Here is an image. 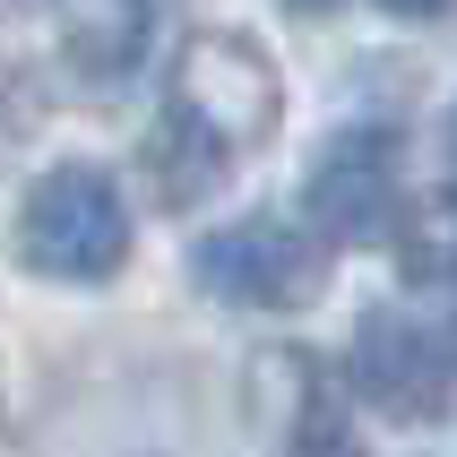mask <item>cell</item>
<instances>
[{"label": "cell", "instance_id": "1", "mask_svg": "<svg viewBox=\"0 0 457 457\" xmlns=\"http://www.w3.org/2000/svg\"><path fill=\"white\" fill-rule=\"evenodd\" d=\"M18 233H26V259L44 277H70V285H104L121 277L129 259V207H121V181L104 164H52L18 207Z\"/></svg>", "mask_w": 457, "mask_h": 457}, {"label": "cell", "instance_id": "2", "mask_svg": "<svg viewBox=\"0 0 457 457\" xmlns=\"http://www.w3.org/2000/svg\"><path fill=\"white\" fill-rule=\"evenodd\" d=\"M190 277L233 311H294L328 285V233L285 225V216H242V225L207 233L190 251Z\"/></svg>", "mask_w": 457, "mask_h": 457}, {"label": "cell", "instance_id": "3", "mask_svg": "<svg viewBox=\"0 0 457 457\" xmlns=\"http://www.w3.org/2000/svg\"><path fill=\"white\" fill-rule=\"evenodd\" d=\"M173 104L190 112V121H207L233 155L259 147V138L277 129V112H285L268 52L242 44V35H190L181 61H173Z\"/></svg>", "mask_w": 457, "mask_h": 457}, {"label": "cell", "instance_id": "4", "mask_svg": "<svg viewBox=\"0 0 457 457\" xmlns=\"http://www.w3.org/2000/svg\"><path fill=\"white\" fill-rule=\"evenodd\" d=\"M303 207H311V225L328 233L337 251L388 233L397 225V138H388V129H345V138H328L320 164H311V181H303Z\"/></svg>", "mask_w": 457, "mask_h": 457}, {"label": "cell", "instance_id": "5", "mask_svg": "<svg viewBox=\"0 0 457 457\" xmlns=\"http://www.w3.org/2000/svg\"><path fill=\"white\" fill-rule=\"evenodd\" d=\"M345 371H354V388L388 423H432V414L449 406V354H440L432 328L406 320V311H362Z\"/></svg>", "mask_w": 457, "mask_h": 457}, {"label": "cell", "instance_id": "6", "mask_svg": "<svg viewBox=\"0 0 457 457\" xmlns=\"http://www.w3.org/2000/svg\"><path fill=\"white\" fill-rule=\"evenodd\" d=\"M251 406L277 432V457H345V406H337L328 362L285 345V354L251 362Z\"/></svg>", "mask_w": 457, "mask_h": 457}, {"label": "cell", "instance_id": "7", "mask_svg": "<svg viewBox=\"0 0 457 457\" xmlns=\"http://www.w3.org/2000/svg\"><path fill=\"white\" fill-rule=\"evenodd\" d=\"M225 164H233V147L207 121H190L181 104L147 129V181H155V199H164V207H199L207 190L225 181Z\"/></svg>", "mask_w": 457, "mask_h": 457}, {"label": "cell", "instance_id": "8", "mask_svg": "<svg viewBox=\"0 0 457 457\" xmlns=\"http://www.w3.org/2000/svg\"><path fill=\"white\" fill-rule=\"evenodd\" d=\"M61 18V52L87 78H121L147 44V0H52Z\"/></svg>", "mask_w": 457, "mask_h": 457}, {"label": "cell", "instance_id": "9", "mask_svg": "<svg viewBox=\"0 0 457 457\" xmlns=\"http://www.w3.org/2000/svg\"><path fill=\"white\" fill-rule=\"evenodd\" d=\"M397 277L406 285H457V181L423 190L397 216Z\"/></svg>", "mask_w": 457, "mask_h": 457}, {"label": "cell", "instance_id": "10", "mask_svg": "<svg viewBox=\"0 0 457 457\" xmlns=\"http://www.w3.org/2000/svg\"><path fill=\"white\" fill-rule=\"evenodd\" d=\"M380 9H397V18H440L449 0H380Z\"/></svg>", "mask_w": 457, "mask_h": 457}, {"label": "cell", "instance_id": "11", "mask_svg": "<svg viewBox=\"0 0 457 457\" xmlns=\"http://www.w3.org/2000/svg\"><path fill=\"white\" fill-rule=\"evenodd\" d=\"M285 9H337V0H285Z\"/></svg>", "mask_w": 457, "mask_h": 457}]
</instances>
